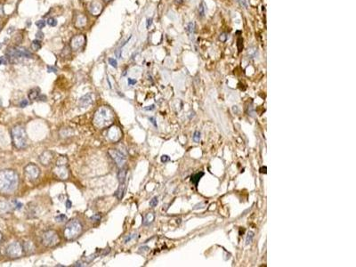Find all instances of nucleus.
<instances>
[{
	"label": "nucleus",
	"instance_id": "nucleus-1",
	"mask_svg": "<svg viewBox=\"0 0 356 267\" xmlns=\"http://www.w3.org/2000/svg\"><path fill=\"white\" fill-rule=\"evenodd\" d=\"M19 184V176L16 172L10 169L0 171V192L11 193L14 191Z\"/></svg>",
	"mask_w": 356,
	"mask_h": 267
},
{
	"label": "nucleus",
	"instance_id": "nucleus-2",
	"mask_svg": "<svg viewBox=\"0 0 356 267\" xmlns=\"http://www.w3.org/2000/svg\"><path fill=\"white\" fill-rule=\"evenodd\" d=\"M112 119H113L112 110L110 108L103 106L101 107L95 112L94 121L95 126H99V128H103V126H107L110 124H111Z\"/></svg>",
	"mask_w": 356,
	"mask_h": 267
},
{
	"label": "nucleus",
	"instance_id": "nucleus-3",
	"mask_svg": "<svg viewBox=\"0 0 356 267\" xmlns=\"http://www.w3.org/2000/svg\"><path fill=\"white\" fill-rule=\"evenodd\" d=\"M12 143L17 149H23L27 145V133L22 126H15L12 129Z\"/></svg>",
	"mask_w": 356,
	"mask_h": 267
},
{
	"label": "nucleus",
	"instance_id": "nucleus-4",
	"mask_svg": "<svg viewBox=\"0 0 356 267\" xmlns=\"http://www.w3.org/2000/svg\"><path fill=\"white\" fill-rule=\"evenodd\" d=\"M6 54L8 56L7 58L12 62H17L20 58H32L33 57L32 53L30 51L27 50L24 47H21V46L8 48Z\"/></svg>",
	"mask_w": 356,
	"mask_h": 267
},
{
	"label": "nucleus",
	"instance_id": "nucleus-5",
	"mask_svg": "<svg viewBox=\"0 0 356 267\" xmlns=\"http://www.w3.org/2000/svg\"><path fill=\"white\" fill-rule=\"evenodd\" d=\"M82 232V225L79 221L73 219L70 220L65 226L64 229V236L68 240H72L78 237Z\"/></svg>",
	"mask_w": 356,
	"mask_h": 267
},
{
	"label": "nucleus",
	"instance_id": "nucleus-6",
	"mask_svg": "<svg viewBox=\"0 0 356 267\" xmlns=\"http://www.w3.org/2000/svg\"><path fill=\"white\" fill-rule=\"evenodd\" d=\"M60 242L59 235L54 231H47L43 234V243L46 247H54Z\"/></svg>",
	"mask_w": 356,
	"mask_h": 267
},
{
	"label": "nucleus",
	"instance_id": "nucleus-7",
	"mask_svg": "<svg viewBox=\"0 0 356 267\" xmlns=\"http://www.w3.org/2000/svg\"><path fill=\"white\" fill-rule=\"evenodd\" d=\"M22 246L19 242H13L8 246L6 248V254L12 258H16L22 255Z\"/></svg>",
	"mask_w": 356,
	"mask_h": 267
},
{
	"label": "nucleus",
	"instance_id": "nucleus-8",
	"mask_svg": "<svg viewBox=\"0 0 356 267\" xmlns=\"http://www.w3.org/2000/svg\"><path fill=\"white\" fill-rule=\"evenodd\" d=\"M24 173L25 175L27 176V178L28 180H36L39 174H40V170L37 166H36L35 164H28V166H26V167L24 168Z\"/></svg>",
	"mask_w": 356,
	"mask_h": 267
},
{
	"label": "nucleus",
	"instance_id": "nucleus-9",
	"mask_svg": "<svg viewBox=\"0 0 356 267\" xmlns=\"http://www.w3.org/2000/svg\"><path fill=\"white\" fill-rule=\"evenodd\" d=\"M85 42V37L84 35H77L74 36L70 40V44H69V47L71 50H74L77 51L78 49H80Z\"/></svg>",
	"mask_w": 356,
	"mask_h": 267
},
{
	"label": "nucleus",
	"instance_id": "nucleus-10",
	"mask_svg": "<svg viewBox=\"0 0 356 267\" xmlns=\"http://www.w3.org/2000/svg\"><path fill=\"white\" fill-rule=\"evenodd\" d=\"M109 154L119 167L123 166V165L126 162V157L124 156L123 153H121L120 151H119V150H117L115 149H112V150H109Z\"/></svg>",
	"mask_w": 356,
	"mask_h": 267
},
{
	"label": "nucleus",
	"instance_id": "nucleus-11",
	"mask_svg": "<svg viewBox=\"0 0 356 267\" xmlns=\"http://www.w3.org/2000/svg\"><path fill=\"white\" fill-rule=\"evenodd\" d=\"M12 207L13 205L10 203L9 201L3 200V199H0V216L10 214L12 212Z\"/></svg>",
	"mask_w": 356,
	"mask_h": 267
},
{
	"label": "nucleus",
	"instance_id": "nucleus-12",
	"mask_svg": "<svg viewBox=\"0 0 356 267\" xmlns=\"http://www.w3.org/2000/svg\"><path fill=\"white\" fill-rule=\"evenodd\" d=\"M94 102V94L92 93H88L85 94L79 99V105L82 108H87L91 105Z\"/></svg>",
	"mask_w": 356,
	"mask_h": 267
},
{
	"label": "nucleus",
	"instance_id": "nucleus-13",
	"mask_svg": "<svg viewBox=\"0 0 356 267\" xmlns=\"http://www.w3.org/2000/svg\"><path fill=\"white\" fill-rule=\"evenodd\" d=\"M103 9V6L99 1H93L89 6V12L93 15H95V16L99 15L100 13L102 12Z\"/></svg>",
	"mask_w": 356,
	"mask_h": 267
},
{
	"label": "nucleus",
	"instance_id": "nucleus-14",
	"mask_svg": "<svg viewBox=\"0 0 356 267\" xmlns=\"http://www.w3.org/2000/svg\"><path fill=\"white\" fill-rule=\"evenodd\" d=\"M53 158V154L51 151H45L39 157V160L44 166H46V165H49L52 162Z\"/></svg>",
	"mask_w": 356,
	"mask_h": 267
},
{
	"label": "nucleus",
	"instance_id": "nucleus-15",
	"mask_svg": "<svg viewBox=\"0 0 356 267\" xmlns=\"http://www.w3.org/2000/svg\"><path fill=\"white\" fill-rule=\"evenodd\" d=\"M87 16H85V15H82V13H80V15H78L77 16L76 21H75V25H76L78 28H83V27H85V25H87Z\"/></svg>",
	"mask_w": 356,
	"mask_h": 267
},
{
	"label": "nucleus",
	"instance_id": "nucleus-16",
	"mask_svg": "<svg viewBox=\"0 0 356 267\" xmlns=\"http://www.w3.org/2000/svg\"><path fill=\"white\" fill-rule=\"evenodd\" d=\"M22 249L26 254H31L35 250V246L32 241H25L22 245Z\"/></svg>",
	"mask_w": 356,
	"mask_h": 267
},
{
	"label": "nucleus",
	"instance_id": "nucleus-17",
	"mask_svg": "<svg viewBox=\"0 0 356 267\" xmlns=\"http://www.w3.org/2000/svg\"><path fill=\"white\" fill-rule=\"evenodd\" d=\"M109 136L110 138L112 140V141H116L119 138V130L118 128H113L112 129H110L109 131Z\"/></svg>",
	"mask_w": 356,
	"mask_h": 267
},
{
	"label": "nucleus",
	"instance_id": "nucleus-18",
	"mask_svg": "<svg viewBox=\"0 0 356 267\" xmlns=\"http://www.w3.org/2000/svg\"><path fill=\"white\" fill-rule=\"evenodd\" d=\"M39 95H40V89H39L38 87H36V88L31 89V90L30 91V93H28V98H30L31 100H36V99H37Z\"/></svg>",
	"mask_w": 356,
	"mask_h": 267
},
{
	"label": "nucleus",
	"instance_id": "nucleus-19",
	"mask_svg": "<svg viewBox=\"0 0 356 267\" xmlns=\"http://www.w3.org/2000/svg\"><path fill=\"white\" fill-rule=\"evenodd\" d=\"M124 192H125V182H121L120 185L119 186L118 191H116V196L119 200H121L123 198Z\"/></svg>",
	"mask_w": 356,
	"mask_h": 267
},
{
	"label": "nucleus",
	"instance_id": "nucleus-20",
	"mask_svg": "<svg viewBox=\"0 0 356 267\" xmlns=\"http://www.w3.org/2000/svg\"><path fill=\"white\" fill-rule=\"evenodd\" d=\"M153 221H154V215L152 213H149L144 218V225H149V224L151 223Z\"/></svg>",
	"mask_w": 356,
	"mask_h": 267
},
{
	"label": "nucleus",
	"instance_id": "nucleus-21",
	"mask_svg": "<svg viewBox=\"0 0 356 267\" xmlns=\"http://www.w3.org/2000/svg\"><path fill=\"white\" fill-rule=\"evenodd\" d=\"M203 175H204V173H203V172L194 174V175L192 176V179H191L192 182H193L194 184H196V185H197V184H198V181L201 180V178Z\"/></svg>",
	"mask_w": 356,
	"mask_h": 267
},
{
	"label": "nucleus",
	"instance_id": "nucleus-22",
	"mask_svg": "<svg viewBox=\"0 0 356 267\" xmlns=\"http://www.w3.org/2000/svg\"><path fill=\"white\" fill-rule=\"evenodd\" d=\"M126 176V171L125 169H121L118 174V179H119V184H121V182H125Z\"/></svg>",
	"mask_w": 356,
	"mask_h": 267
},
{
	"label": "nucleus",
	"instance_id": "nucleus-23",
	"mask_svg": "<svg viewBox=\"0 0 356 267\" xmlns=\"http://www.w3.org/2000/svg\"><path fill=\"white\" fill-rule=\"evenodd\" d=\"M31 48H32V50H34V51H38V50L41 48V42H40V40H37V39L33 40L32 43H31Z\"/></svg>",
	"mask_w": 356,
	"mask_h": 267
},
{
	"label": "nucleus",
	"instance_id": "nucleus-24",
	"mask_svg": "<svg viewBox=\"0 0 356 267\" xmlns=\"http://www.w3.org/2000/svg\"><path fill=\"white\" fill-rule=\"evenodd\" d=\"M198 15L203 17L205 15V3H201V5L198 7Z\"/></svg>",
	"mask_w": 356,
	"mask_h": 267
},
{
	"label": "nucleus",
	"instance_id": "nucleus-25",
	"mask_svg": "<svg viewBox=\"0 0 356 267\" xmlns=\"http://www.w3.org/2000/svg\"><path fill=\"white\" fill-rule=\"evenodd\" d=\"M253 237H254V233H253L252 232H249L248 234V236H247V239H246V245L249 244V243L252 241Z\"/></svg>",
	"mask_w": 356,
	"mask_h": 267
},
{
	"label": "nucleus",
	"instance_id": "nucleus-26",
	"mask_svg": "<svg viewBox=\"0 0 356 267\" xmlns=\"http://www.w3.org/2000/svg\"><path fill=\"white\" fill-rule=\"evenodd\" d=\"M55 220H56L57 222H64V221L67 220V216H66L65 215L62 214V215L57 216L55 217Z\"/></svg>",
	"mask_w": 356,
	"mask_h": 267
},
{
	"label": "nucleus",
	"instance_id": "nucleus-27",
	"mask_svg": "<svg viewBox=\"0 0 356 267\" xmlns=\"http://www.w3.org/2000/svg\"><path fill=\"white\" fill-rule=\"evenodd\" d=\"M199 140H201V133H199L198 131H196L194 133V135H193V141L195 143H198V142H199Z\"/></svg>",
	"mask_w": 356,
	"mask_h": 267
},
{
	"label": "nucleus",
	"instance_id": "nucleus-28",
	"mask_svg": "<svg viewBox=\"0 0 356 267\" xmlns=\"http://www.w3.org/2000/svg\"><path fill=\"white\" fill-rule=\"evenodd\" d=\"M47 24L50 25L51 27H54V26L57 25V21H56V19H54V18H49V19L47 20Z\"/></svg>",
	"mask_w": 356,
	"mask_h": 267
},
{
	"label": "nucleus",
	"instance_id": "nucleus-29",
	"mask_svg": "<svg viewBox=\"0 0 356 267\" xmlns=\"http://www.w3.org/2000/svg\"><path fill=\"white\" fill-rule=\"evenodd\" d=\"M36 25H37V27L38 28V29H43V28L46 26V22L43 20H39V21H37L36 22Z\"/></svg>",
	"mask_w": 356,
	"mask_h": 267
},
{
	"label": "nucleus",
	"instance_id": "nucleus-30",
	"mask_svg": "<svg viewBox=\"0 0 356 267\" xmlns=\"http://www.w3.org/2000/svg\"><path fill=\"white\" fill-rule=\"evenodd\" d=\"M12 204H13V207L15 209H21L22 207V203H21V202H19L17 200H13Z\"/></svg>",
	"mask_w": 356,
	"mask_h": 267
},
{
	"label": "nucleus",
	"instance_id": "nucleus-31",
	"mask_svg": "<svg viewBox=\"0 0 356 267\" xmlns=\"http://www.w3.org/2000/svg\"><path fill=\"white\" fill-rule=\"evenodd\" d=\"M157 205H158V198H157V197H155V198H153V199L150 201V206L152 207H156Z\"/></svg>",
	"mask_w": 356,
	"mask_h": 267
},
{
	"label": "nucleus",
	"instance_id": "nucleus-32",
	"mask_svg": "<svg viewBox=\"0 0 356 267\" xmlns=\"http://www.w3.org/2000/svg\"><path fill=\"white\" fill-rule=\"evenodd\" d=\"M109 63H110V65H111L112 67H114V68H117V61L115 60V59H113V58H110L109 59Z\"/></svg>",
	"mask_w": 356,
	"mask_h": 267
},
{
	"label": "nucleus",
	"instance_id": "nucleus-33",
	"mask_svg": "<svg viewBox=\"0 0 356 267\" xmlns=\"http://www.w3.org/2000/svg\"><path fill=\"white\" fill-rule=\"evenodd\" d=\"M101 218H102V216H101V215H99V214H96V215L91 216V220L94 221V222H98V221L101 220Z\"/></svg>",
	"mask_w": 356,
	"mask_h": 267
},
{
	"label": "nucleus",
	"instance_id": "nucleus-34",
	"mask_svg": "<svg viewBox=\"0 0 356 267\" xmlns=\"http://www.w3.org/2000/svg\"><path fill=\"white\" fill-rule=\"evenodd\" d=\"M187 31H188L189 33H192V32L194 31V24H193L192 22H190V23L188 24Z\"/></svg>",
	"mask_w": 356,
	"mask_h": 267
},
{
	"label": "nucleus",
	"instance_id": "nucleus-35",
	"mask_svg": "<svg viewBox=\"0 0 356 267\" xmlns=\"http://www.w3.org/2000/svg\"><path fill=\"white\" fill-rule=\"evenodd\" d=\"M135 234H129V235H128V236L125 239V242L126 243V242H128L129 241L133 240V239H135Z\"/></svg>",
	"mask_w": 356,
	"mask_h": 267
},
{
	"label": "nucleus",
	"instance_id": "nucleus-36",
	"mask_svg": "<svg viewBox=\"0 0 356 267\" xmlns=\"http://www.w3.org/2000/svg\"><path fill=\"white\" fill-rule=\"evenodd\" d=\"M169 160H170V158H169L167 155H163V156L160 158V160H161V162H163V163H166V162L169 161Z\"/></svg>",
	"mask_w": 356,
	"mask_h": 267
},
{
	"label": "nucleus",
	"instance_id": "nucleus-37",
	"mask_svg": "<svg viewBox=\"0 0 356 267\" xmlns=\"http://www.w3.org/2000/svg\"><path fill=\"white\" fill-rule=\"evenodd\" d=\"M7 59L6 58V57H3V56H1V57H0V65H6V63H7Z\"/></svg>",
	"mask_w": 356,
	"mask_h": 267
},
{
	"label": "nucleus",
	"instance_id": "nucleus-38",
	"mask_svg": "<svg viewBox=\"0 0 356 267\" xmlns=\"http://www.w3.org/2000/svg\"><path fill=\"white\" fill-rule=\"evenodd\" d=\"M241 43H242V39L239 37V39H238V48H239V51H241V49H242V47H243V46L241 45Z\"/></svg>",
	"mask_w": 356,
	"mask_h": 267
},
{
	"label": "nucleus",
	"instance_id": "nucleus-39",
	"mask_svg": "<svg viewBox=\"0 0 356 267\" xmlns=\"http://www.w3.org/2000/svg\"><path fill=\"white\" fill-rule=\"evenodd\" d=\"M47 71H48V72H56L57 69H56V68H54V67L48 66V67H47Z\"/></svg>",
	"mask_w": 356,
	"mask_h": 267
},
{
	"label": "nucleus",
	"instance_id": "nucleus-40",
	"mask_svg": "<svg viewBox=\"0 0 356 267\" xmlns=\"http://www.w3.org/2000/svg\"><path fill=\"white\" fill-rule=\"evenodd\" d=\"M28 101L27 100H22L21 103H20V106L22 107V108H24V107H26L27 105H28Z\"/></svg>",
	"mask_w": 356,
	"mask_h": 267
},
{
	"label": "nucleus",
	"instance_id": "nucleus-41",
	"mask_svg": "<svg viewBox=\"0 0 356 267\" xmlns=\"http://www.w3.org/2000/svg\"><path fill=\"white\" fill-rule=\"evenodd\" d=\"M238 2L240 4V6H242L243 7H247V2H246V0H238Z\"/></svg>",
	"mask_w": 356,
	"mask_h": 267
},
{
	"label": "nucleus",
	"instance_id": "nucleus-42",
	"mask_svg": "<svg viewBox=\"0 0 356 267\" xmlns=\"http://www.w3.org/2000/svg\"><path fill=\"white\" fill-rule=\"evenodd\" d=\"M36 37H37V38H40V39H42L43 37H44V34H43L41 31H38V32L36 34Z\"/></svg>",
	"mask_w": 356,
	"mask_h": 267
},
{
	"label": "nucleus",
	"instance_id": "nucleus-43",
	"mask_svg": "<svg viewBox=\"0 0 356 267\" xmlns=\"http://www.w3.org/2000/svg\"><path fill=\"white\" fill-rule=\"evenodd\" d=\"M149 120L156 126L157 128V123H156V119H155V118H152V117H151V118H149Z\"/></svg>",
	"mask_w": 356,
	"mask_h": 267
},
{
	"label": "nucleus",
	"instance_id": "nucleus-44",
	"mask_svg": "<svg viewBox=\"0 0 356 267\" xmlns=\"http://www.w3.org/2000/svg\"><path fill=\"white\" fill-rule=\"evenodd\" d=\"M135 83H136V80L131 79V78H128V84H129V85H135Z\"/></svg>",
	"mask_w": 356,
	"mask_h": 267
},
{
	"label": "nucleus",
	"instance_id": "nucleus-45",
	"mask_svg": "<svg viewBox=\"0 0 356 267\" xmlns=\"http://www.w3.org/2000/svg\"><path fill=\"white\" fill-rule=\"evenodd\" d=\"M154 109H155V105H151V106H148V107H145V108H144L145 110H154Z\"/></svg>",
	"mask_w": 356,
	"mask_h": 267
},
{
	"label": "nucleus",
	"instance_id": "nucleus-46",
	"mask_svg": "<svg viewBox=\"0 0 356 267\" xmlns=\"http://www.w3.org/2000/svg\"><path fill=\"white\" fill-rule=\"evenodd\" d=\"M151 23H152V19L151 18H150V19H148L147 20V23H146V26H147V28H149L151 25Z\"/></svg>",
	"mask_w": 356,
	"mask_h": 267
},
{
	"label": "nucleus",
	"instance_id": "nucleus-47",
	"mask_svg": "<svg viewBox=\"0 0 356 267\" xmlns=\"http://www.w3.org/2000/svg\"><path fill=\"white\" fill-rule=\"evenodd\" d=\"M66 207H67V208H70V207H71V201L69 200L66 201Z\"/></svg>",
	"mask_w": 356,
	"mask_h": 267
},
{
	"label": "nucleus",
	"instance_id": "nucleus-48",
	"mask_svg": "<svg viewBox=\"0 0 356 267\" xmlns=\"http://www.w3.org/2000/svg\"><path fill=\"white\" fill-rule=\"evenodd\" d=\"M84 264H80V263H77L76 264H74V266H83Z\"/></svg>",
	"mask_w": 356,
	"mask_h": 267
},
{
	"label": "nucleus",
	"instance_id": "nucleus-49",
	"mask_svg": "<svg viewBox=\"0 0 356 267\" xmlns=\"http://www.w3.org/2000/svg\"><path fill=\"white\" fill-rule=\"evenodd\" d=\"M2 238H3V235H2L1 232H0V242H1V241H2Z\"/></svg>",
	"mask_w": 356,
	"mask_h": 267
},
{
	"label": "nucleus",
	"instance_id": "nucleus-50",
	"mask_svg": "<svg viewBox=\"0 0 356 267\" xmlns=\"http://www.w3.org/2000/svg\"><path fill=\"white\" fill-rule=\"evenodd\" d=\"M177 3H183V0H176Z\"/></svg>",
	"mask_w": 356,
	"mask_h": 267
},
{
	"label": "nucleus",
	"instance_id": "nucleus-51",
	"mask_svg": "<svg viewBox=\"0 0 356 267\" xmlns=\"http://www.w3.org/2000/svg\"><path fill=\"white\" fill-rule=\"evenodd\" d=\"M1 47H2V45H1V43H0V49H1Z\"/></svg>",
	"mask_w": 356,
	"mask_h": 267
},
{
	"label": "nucleus",
	"instance_id": "nucleus-52",
	"mask_svg": "<svg viewBox=\"0 0 356 267\" xmlns=\"http://www.w3.org/2000/svg\"><path fill=\"white\" fill-rule=\"evenodd\" d=\"M105 1H107V2H109V1H110V0H105Z\"/></svg>",
	"mask_w": 356,
	"mask_h": 267
}]
</instances>
